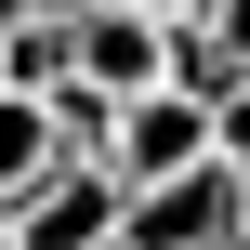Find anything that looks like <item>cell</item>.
I'll use <instances>...</instances> for the list:
<instances>
[{"instance_id":"5","label":"cell","mask_w":250,"mask_h":250,"mask_svg":"<svg viewBox=\"0 0 250 250\" xmlns=\"http://www.w3.org/2000/svg\"><path fill=\"white\" fill-rule=\"evenodd\" d=\"M40 158H53V132H40V92H0V198H13Z\"/></svg>"},{"instance_id":"9","label":"cell","mask_w":250,"mask_h":250,"mask_svg":"<svg viewBox=\"0 0 250 250\" xmlns=\"http://www.w3.org/2000/svg\"><path fill=\"white\" fill-rule=\"evenodd\" d=\"M224 250H250V237H224Z\"/></svg>"},{"instance_id":"7","label":"cell","mask_w":250,"mask_h":250,"mask_svg":"<svg viewBox=\"0 0 250 250\" xmlns=\"http://www.w3.org/2000/svg\"><path fill=\"white\" fill-rule=\"evenodd\" d=\"M132 13H158V26H185V13H198V0H132Z\"/></svg>"},{"instance_id":"4","label":"cell","mask_w":250,"mask_h":250,"mask_svg":"<svg viewBox=\"0 0 250 250\" xmlns=\"http://www.w3.org/2000/svg\"><path fill=\"white\" fill-rule=\"evenodd\" d=\"M66 66H79V79H105V92H145V79H158V13L92 0V13L66 26Z\"/></svg>"},{"instance_id":"6","label":"cell","mask_w":250,"mask_h":250,"mask_svg":"<svg viewBox=\"0 0 250 250\" xmlns=\"http://www.w3.org/2000/svg\"><path fill=\"white\" fill-rule=\"evenodd\" d=\"M211 158L250 171V79H237V92H211Z\"/></svg>"},{"instance_id":"3","label":"cell","mask_w":250,"mask_h":250,"mask_svg":"<svg viewBox=\"0 0 250 250\" xmlns=\"http://www.w3.org/2000/svg\"><path fill=\"white\" fill-rule=\"evenodd\" d=\"M185 158H211V105H198V92H171V79L119 92V132H105V171H119V185H158V171H185Z\"/></svg>"},{"instance_id":"2","label":"cell","mask_w":250,"mask_h":250,"mask_svg":"<svg viewBox=\"0 0 250 250\" xmlns=\"http://www.w3.org/2000/svg\"><path fill=\"white\" fill-rule=\"evenodd\" d=\"M237 237V171L224 158H185L158 185H119V250H224Z\"/></svg>"},{"instance_id":"8","label":"cell","mask_w":250,"mask_h":250,"mask_svg":"<svg viewBox=\"0 0 250 250\" xmlns=\"http://www.w3.org/2000/svg\"><path fill=\"white\" fill-rule=\"evenodd\" d=\"M237 237H250V171H237Z\"/></svg>"},{"instance_id":"1","label":"cell","mask_w":250,"mask_h":250,"mask_svg":"<svg viewBox=\"0 0 250 250\" xmlns=\"http://www.w3.org/2000/svg\"><path fill=\"white\" fill-rule=\"evenodd\" d=\"M0 250H119V171L105 158H40L0 198Z\"/></svg>"}]
</instances>
